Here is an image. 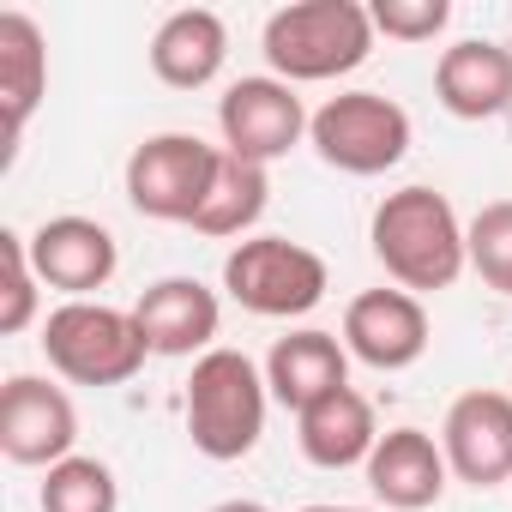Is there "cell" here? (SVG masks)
Instances as JSON below:
<instances>
[{"instance_id":"obj_11","label":"cell","mask_w":512,"mask_h":512,"mask_svg":"<svg viewBox=\"0 0 512 512\" xmlns=\"http://www.w3.org/2000/svg\"><path fill=\"white\" fill-rule=\"evenodd\" d=\"M344 350L380 374L416 368L428 356V308L410 290H362L344 308Z\"/></svg>"},{"instance_id":"obj_24","label":"cell","mask_w":512,"mask_h":512,"mask_svg":"<svg viewBox=\"0 0 512 512\" xmlns=\"http://www.w3.org/2000/svg\"><path fill=\"white\" fill-rule=\"evenodd\" d=\"M374 19V37H392V43H434L452 19L446 0H374L368 7Z\"/></svg>"},{"instance_id":"obj_13","label":"cell","mask_w":512,"mask_h":512,"mask_svg":"<svg viewBox=\"0 0 512 512\" xmlns=\"http://www.w3.org/2000/svg\"><path fill=\"white\" fill-rule=\"evenodd\" d=\"M133 320H139L151 356H175V362L193 356L199 362L205 350H217L211 338H217L223 308H217V290H205L199 278H163L133 302Z\"/></svg>"},{"instance_id":"obj_3","label":"cell","mask_w":512,"mask_h":512,"mask_svg":"<svg viewBox=\"0 0 512 512\" xmlns=\"http://www.w3.org/2000/svg\"><path fill=\"white\" fill-rule=\"evenodd\" d=\"M266 404H272V386L266 374L253 368L241 350H205L193 362V380H187V434L205 458L217 464H235L260 446L266 434Z\"/></svg>"},{"instance_id":"obj_26","label":"cell","mask_w":512,"mask_h":512,"mask_svg":"<svg viewBox=\"0 0 512 512\" xmlns=\"http://www.w3.org/2000/svg\"><path fill=\"white\" fill-rule=\"evenodd\" d=\"M302 512H368V506H302Z\"/></svg>"},{"instance_id":"obj_2","label":"cell","mask_w":512,"mask_h":512,"mask_svg":"<svg viewBox=\"0 0 512 512\" xmlns=\"http://www.w3.org/2000/svg\"><path fill=\"white\" fill-rule=\"evenodd\" d=\"M260 49L272 61V79L284 85L344 79L374 55V19L356 0H296L266 19Z\"/></svg>"},{"instance_id":"obj_21","label":"cell","mask_w":512,"mask_h":512,"mask_svg":"<svg viewBox=\"0 0 512 512\" xmlns=\"http://www.w3.org/2000/svg\"><path fill=\"white\" fill-rule=\"evenodd\" d=\"M37 500H43V512H115L121 506V482H115V470L103 458H79L73 452V458H61L43 476Z\"/></svg>"},{"instance_id":"obj_22","label":"cell","mask_w":512,"mask_h":512,"mask_svg":"<svg viewBox=\"0 0 512 512\" xmlns=\"http://www.w3.org/2000/svg\"><path fill=\"white\" fill-rule=\"evenodd\" d=\"M464 253L494 296H512V199H494L464 223Z\"/></svg>"},{"instance_id":"obj_17","label":"cell","mask_w":512,"mask_h":512,"mask_svg":"<svg viewBox=\"0 0 512 512\" xmlns=\"http://www.w3.org/2000/svg\"><path fill=\"white\" fill-rule=\"evenodd\" d=\"M296 446L308 464L320 470H350V464H368L374 446H380V428H374V404L356 392V386H338L326 392L320 404H308L296 416Z\"/></svg>"},{"instance_id":"obj_6","label":"cell","mask_w":512,"mask_h":512,"mask_svg":"<svg viewBox=\"0 0 512 512\" xmlns=\"http://www.w3.org/2000/svg\"><path fill=\"white\" fill-rule=\"evenodd\" d=\"M308 145L320 151L326 169H344V175H386V169H398L404 151H410V115H404V103H392V97H380V91H338L332 103L314 109Z\"/></svg>"},{"instance_id":"obj_15","label":"cell","mask_w":512,"mask_h":512,"mask_svg":"<svg viewBox=\"0 0 512 512\" xmlns=\"http://www.w3.org/2000/svg\"><path fill=\"white\" fill-rule=\"evenodd\" d=\"M434 97L458 121H494V115H506L512 109V49H500L488 37H464V43L440 49V61H434Z\"/></svg>"},{"instance_id":"obj_12","label":"cell","mask_w":512,"mask_h":512,"mask_svg":"<svg viewBox=\"0 0 512 512\" xmlns=\"http://www.w3.org/2000/svg\"><path fill=\"white\" fill-rule=\"evenodd\" d=\"M31 266L67 302H91V290H103L115 278L121 247H115V235L97 217H49L31 235Z\"/></svg>"},{"instance_id":"obj_9","label":"cell","mask_w":512,"mask_h":512,"mask_svg":"<svg viewBox=\"0 0 512 512\" xmlns=\"http://www.w3.org/2000/svg\"><path fill=\"white\" fill-rule=\"evenodd\" d=\"M79 446V410L73 398L43 374H13L0 386V452L31 470H55Z\"/></svg>"},{"instance_id":"obj_25","label":"cell","mask_w":512,"mask_h":512,"mask_svg":"<svg viewBox=\"0 0 512 512\" xmlns=\"http://www.w3.org/2000/svg\"><path fill=\"white\" fill-rule=\"evenodd\" d=\"M211 512H272V506H260V500H217Z\"/></svg>"},{"instance_id":"obj_4","label":"cell","mask_w":512,"mask_h":512,"mask_svg":"<svg viewBox=\"0 0 512 512\" xmlns=\"http://www.w3.org/2000/svg\"><path fill=\"white\" fill-rule=\"evenodd\" d=\"M43 356L73 386H127L145 368V332L109 302H61L43 320Z\"/></svg>"},{"instance_id":"obj_14","label":"cell","mask_w":512,"mask_h":512,"mask_svg":"<svg viewBox=\"0 0 512 512\" xmlns=\"http://www.w3.org/2000/svg\"><path fill=\"white\" fill-rule=\"evenodd\" d=\"M362 470H368V488H374V500L386 512H428L452 482V464H446L440 440L422 434V428L380 434V446H374V458Z\"/></svg>"},{"instance_id":"obj_1","label":"cell","mask_w":512,"mask_h":512,"mask_svg":"<svg viewBox=\"0 0 512 512\" xmlns=\"http://www.w3.org/2000/svg\"><path fill=\"white\" fill-rule=\"evenodd\" d=\"M368 241H374V260L386 266V278L398 290H410V296L452 290L458 272L470 266L464 223H458L452 199L434 193V187H398V193H386L374 205Z\"/></svg>"},{"instance_id":"obj_19","label":"cell","mask_w":512,"mask_h":512,"mask_svg":"<svg viewBox=\"0 0 512 512\" xmlns=\"http://www.w3.org/2000/svg\"><path fill=\"white\" fill-rule=\"evenodd\" d=\"M49 91V43L31 13H0V121H7V157Z\"/></svg>"},{"instance_id":"obj_5","label":"cell","mask_w":512,"mask_h":512,"mask_svg":"<svg viewBox=\"0 0 512 512\" xmlns=\"http://www.w3.org/2000/svg\"><path fill=\"white\" fill-rule=\"evenodd\" d=\"M223 290L260 320H302L326 302V260L290 235H247L223 260Z\"/></svg>"},{"instance_id":"obj_23","label":"cell","mask_w":512,"mask_h":512,"mask_svg":"<svg viewBox=\"0 0 512 512\" xmlns=\"http://www.w3.org/2000/svg\"><path fill=\"white\" fill-rule=\"evenodd\" d=\"M0 266H7V302H0V332L19 338L37 320V266H31V235L0 229Z\"/></svg>"},{"instance_id":"obj_8","label":"cell","mask_w":512,"mask_h":512,"mask_svg":"<svg viewBox=\"0 0 512 512\" xmlns=\"http://www.w3.org/2000/svg\"><path fill=\"white\" fill-rule=\"evenodd\" d=\"M308 109L296 97V85L284 79H235L217 97V127H223V151L247 157V163H278L308 139Z\"/></svg>"},{"instance_id":"obj_18","label":"cell","mask_w":512,"mask_h":512,"mask_svg":"<svg viewBox=\"0 0 512 512\" xmlns=\"http://www.w3.org/2000/svg\"><path fill=\"white\" fill-rule=\"evenodd\" d=\"M229 61V31L211 7H181L151 37V73L169 91H205Z\"/></svg>"},{"instance_id":"obj_7","label":"cell","mask_w":512,"mask_h":512,"mask_svg":"<svg viewBox=\"0 0 512 512\" xmlns=\"http://www.w3.org/2000/svg\"><path fill=\"white\" fill-rule=\"evenodd\" d=\"M217 157H223V145H205L193 133H151L127 157V199H133V211L157 217V223H193V211L211 193Z\"/></svg>"},{"instance_id":"obj_20","label":"cell","mask_w":512,"mask_h":512,"mask_svg":"<svg viewBox=\"0 0 512 512\" xmlns=\"http://www.w3.org/2000/svg\"><path fill=\"white\" fill-rule=\"evenodd\" d=\"M266 199H272L266 169L247 163V157H235V151H223L217 157V175H211V193L193 211V229L199 235H247L253 223L266 217Z\"/></svg>"},{"instance_id":"obj_10","label":"cell","mask_w":512,"mask_h":512,"mask_svg":"<svg viewBox=\"0 0 512 512\" xmlns=\"http://www.w3.org/2000/svg\"><path fill=\"white\" fill-rule=\"evenodd\" d=\"M440 452H446L452 476L470 488L512 482V398L494 386L458 392L446 422H440Z\"/></svg>"},{"instance_id":"obj_16","label":"cell","mask_w":512,"mask_h":512,"mask_svg":"<svg viewBox=\"0 0 512 512\" xmlns=\"http://www.w3.org/2000/svg\"><path fill=\"white\" fill-rule=\"evenodd\" d=\"M266 386H272V398H278L284 410L302 416V410L320 404L326 392L350 386V350H344L332 332H314V326L284 332V338L272 344V356H266Z\"/></svg>"}]
</instances>
